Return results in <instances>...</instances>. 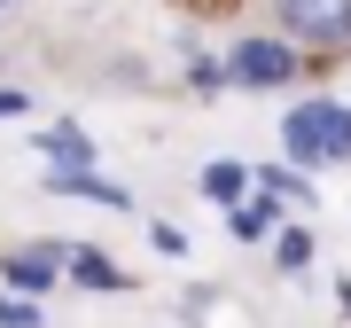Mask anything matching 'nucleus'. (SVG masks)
Wrapping results in <instances>:
<instances>
[{
  "label": "nucleus",
  "mask_w": 351,
  "mask_h": 328,
  "mask_svg": "<svg viewBox=\"0 0 351 328\" xmlns=\"http://www.w3.org/2000/svg\"><path fill=\"white\" fill-rule=\"evenodd\" d=\"M281 141L297 164H336L351 156V110H336V102H304V110L281 117Z\"/></svg>",
  "instance_id": "1"
},
{
  "label": "nucleus",
  "mask_w": 351,
  "mask_h": 328,
  "mask_svg": "<svg viewBox=\"0 0 351 328\" xmlns=\"http://www.w3.org/2000/svg\"><path fill=\"white\" fill-rule=\"evenodd\" d=\"M274 16L304 47H343L351 39V0H274Z\"/></svg>",
  "instance_id": "2"
},
{
  "label": "nucleus",
  "mask_w": 351,
  "mask_h": 328,
  "mask_svg": "<svg viewBox=\"0 0 351 328\" xmlns=\"http://www.w3.org/2000/svg\"><path fill=\"white\" fill-rule=\"evenodd\" d=\"M226 78H234V86H289V78H297V47H289V39H242V47L226 55Z\"/></svg>",
  "instance_id": "3"
},
{
  "label": "nucleus",
  "mask_w": 351,
  "mask_h": 328,
  "mask_svg": "<svg viewBox=\"0 0 351 328\" xmlns=\"http://www.w3.org/2000/svg\"><path fill=\"white\" fill-rule=\"evenodd\" d=\"M55 266H63L55 250H16V258H8V281H16V297H39V290L55 281Z\"/></svg>",
  "instance_id": "4"
},
{
  "label": "nucleus",
  "mask_w": 351,
  "mask_h": 328,
  "mask_svg": "<svg viewBox=\"0 0 351 328\" xmlns=\"http://www.w3.org/2000/svg\"><path fill=\"white\" fill-rule=\"evenodd\" d=\"M250 180H258V172H242L234 156H219L211 172H203V196H211V203H226V211H234V203H242V188H250Z\"/></svg>",
  "instance_id": "5"
},
{
  "label": "nucleus",
  "mask_w": 351,
  "mask_h": 328,
  "mask_svg": "<svg viewBox=\"0 0 351 328\" xmlns=\"http://www.w3.org/2000/svg\"><path fill=\"white\" fill-rule=\"evenodd\" d=\"M265 227H274V196H250V203H234V235H242V242H258Z\"/></svg>",
  "instance_id": "6"
},
{
  "label": "nucleus",
  "mask_w": 351,
  "mask_h": 328,
  "mask_svg": "<svg viewBox=\"0 0 351 328\" xmlns=\"http://www.w3.org/2000/svg\"><path fill=\"white\" fill-rule=\"evenodd\" d=\"M47 156L55 164H86V133H78V126H55L47 133Z\"/></svg>",
  "instance_id": "7"
},
{
  "label": "nucleus",
  "mask_w": 351,
  "mask_h": 328,
  "mask_svg": "<svg viewBox=\"0 0 351 328\" xmlns=\"http://www.w3.org/2000/svg\"><path fill=\"white\" fill-rule=\"evenodd\" d=\"M0 328H39V305L8 290V297H0Z\"/></svg>",
  "instance_id": "8"
},
{
  "label": "nucleus",
  "mask_w": 351,
  "mask_h": 328,
  "mask_svg": "<svg viewBox=\"0 0 351 328\" xmlns=\"http://www.w3.org/2000/svg\"><path fill=\"white\" fill-rule=\"evenodd\" d=\"M304 258H313V235L289 227V235H281V266H304Z\"/></svg>",
  "instance_id": "9"
},
{
  "label": "nucleus",
  "mask_w": 351,
  "mask_h": 328,
  "mask_svg": "<svg viewBox=\"0 0 351 328\" xmlns=\"http://www.w3.org/2000/svg\"><path fill=\"white\" fill-rule=\"evenodd\" d=\"M16 110H24V94H0V117H16Z\"/></svg>",
  "instance_id": "10"
},
{
  "label": "nucleus",
  "mask_w": 351,
  "mask_h": 328,
  "mask_svg": "<svg viewBox=\"0 0 351 328\" xmlns=\"http://www.w3.org/2000/svg\"><path fill=\"white\" fill-rule=\"evenodd\" d=\"M0 8H8V0H0Z\"/></svg>",
  "instance_id": "11"
}]
</instances>
